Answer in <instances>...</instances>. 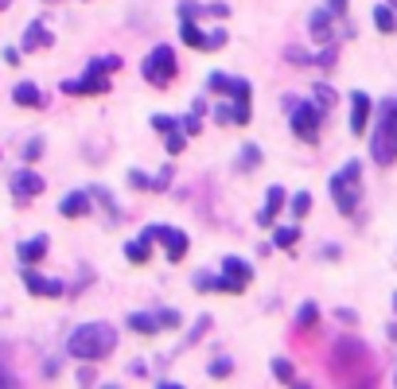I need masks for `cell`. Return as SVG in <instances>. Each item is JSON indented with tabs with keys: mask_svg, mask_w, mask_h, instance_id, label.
<instances>
[{
	"mask_svg": "<svg viewBox=\"0 0 397 389\" xmlns=\"http://www.w3.org/2000/svg\"><path fill=\"white\" fill-rule=\"evenodd\" d=\"M43 176L39 171H31V168H20L12 176V195L20 198V203H28V198H36V195H43Z\"/></svg>",
	"mask_w": 397,
	"mask_h": 389,
	"instance_id": "cell-12",
	"label": "cell"
},
{
	"mask_svg": "<svg viewBox=\"0 0 397 389\" xmlns=\"http://www.w3.org/2000/svg\"><path fill=\"white\" fill-rule=\"evenodd\" d=\"M47 250H51V238L36 234V238H28V242L16 245V257H20V265H39L47 257Z\"/></svg>",
	"mask_w": 397,
	"mask_h": 389,
	"instance_id": "cell-16",
	"label": "cell"
},
{
	"mask_svg": "<svg viewBox=\"0 0 397 389\" xmlns=\"http://www.w3.org/2000/svg\"><path fill=\"white\" fill-rule=\"evenodd\" d=\"M386 335H390V339H393V343H397V324H390V331H386Z\"/></svg>",
	"mask_w": 397,
	"mask_h": 389,
	"instance_id": "cell-49",
	"label": "cell"
},
{
	"mask_svg": "<svg viewBox=\"0 0 397 389\" xmlns=\"http://www.w3.org/2000/svg\"><path fill=\"white\" fill-rule=\"evenodd\" d=\"M179 129H184L187 137H198V132H203V113H195V110H191L184 121H179Z\"/></svg>",
	"mask_w": 397,
	"mask_h": 389,
	"instance_id": "cell-37",
	"label": "cell"
},
{
	"mask_svg": "<svg viewBox=\"0 0 397 389\" xmlns=\"http://www.w3.org/2000/svg\"><path fill=\"white\" fill-rule=\"evenodd\" d=\"M113 351H117V327L102 324V319L74 327L66 339V354H74L78 362H105Z\"/></svg>",
	"mask_w": 397,
	"mask_h": 389,
	"instance_id": "cell-1",
	"label": "cell"
},
{
	"mask_svg": "<svg viewBox=\"0 0 397 389\" xmlns=\"http://www.w3.org/2000/svg\"><path fill=\"white\" fill-rule=\"evenodd\" d=\"M238 168H242V171H258L261 168V148L253 144V140H245V144H242V152H238Z\"/></svg>",
	"mask_w": 397,
	"mask_h": 389,
	"instance_id": "cell-26",
	"label": "cell"
},
{
	"mask_svg": "<svg viewBox=\"0 0 397 389\" xmlns=\"http://www.w3.org/2000/svg\"><path fill=\"white\" fill-rule=\"evenodd\" d=\"M203 12H206V8H198L195 0H179V4H176V16H179V20H198Z\"/></svg>",
	"mask_w": 397,
	"mask_h": 389,
	"instance_id": "cell-35",
	"label": "cell"
},
{
	"mask_svg": "<svg viewBox=\"0 0 397 389\" xmlns=\"http://www.w3.org/2000/svg\"><path fill=\"white\" fill-rule=\"evenodd\" d=\"M206 16H214V20H226V16H230V4L214 0V4H206Z\"/></svg>",
	"mask_w": 397,
	"mask_h": 389,
	"instance_id": "cell-43",
	"label": "cell"
},
{
	"mask_svg": "<svg viewBox=\"0 0 397 389\" xmlns=\"http://www.w3.org/2000/svg\"><path fill=\"white\" fill-rule=\"evenodd\" d=\"M187 148V137H184V129H176V132H168V156H176V152H184Z\"/></svg>",
	"mask_w": 397,
	"mask_h": 389,
	"instance_id": "cell-40",
	"label": "cell"
},
{
	"mask_svg": "<svg viewBox=\"0 0 397 389\" xmlns=\"http://www.w3.org/2000/svg\"><path fill=\"white\" fill-rule=\"evenodd\" d=\"M171 176H176V168H160L156 176H144V171L132 168L129 171V187L132 191H164V187L171 183Z\"/></svg>",
	"mask_w": 397,
	"mask_h": 389,
	"instance_id": "cell-15",
	"label": "cell"
},
{
	"mask_svg": "<svg viewBox=\"0 0 397 389\" xmlns=\"http://www.w3.org/2000/svg\"><path fill=\"white\" fill-rule=\"evenodd\" d=\"M39 156H43V137H31L28 144H23V164H36Z\"/></svg>",
	"mask_w": 397,
	"mask_h": 389,
	"instance_id": "cell-38",
	"label": "cell"
},
{
	"mask_svg": "<svg viewBox=\"0 0 397 389\" xmlns=\"http://www.w3.org/2000/svg\"><path fill=\"white\" fill-rule=\"evenodd\" d=\"M327 8L335 16H346V8H351V0H327Z\"/></svg>",
	"mask_w": 397,
	"mask_h": 389,
	"instance_id": "cell-45",
	"label": "cell"
},
{
	"mask_svg": "<svg viewBox=\"0 0 397 389\" xmlns=\"http://www.w3.org/2000/svg\"><path fill=\"white\" fill-rule=\"evenodd\" d=\"M121 66H125V63H121V55H105V59H94V63H90V70H121Z\"/></svg>",
	"mask_w": 397,
	"mask_h": 389,
	"instance_id": "cell-39",
	"label": "cell"
},
{
	"mask_svg": "<svg viewBox=\"0 0 397 389\" xmlns=\"http://www.w3.org/2000/svg\"><path fill=\"white\" fill-rule=\"evenodd\" d=\"M206 90L218 94V97H230V102H242V105L253 102V86H250V82L234 78V74H226V70H211V74H206Z\"/></svg>",
	"mask_w": 397,
	"mask_h": 389,
	"instance_id": "cell-7",
	"label": "cell"
},
{
	"mask_svg": "<svg viewBox=\"0 0 397 389\" xmlns=\"http://www.w3.org/2000/svg\"><path fill=\"white\" fill-rule=\"evenodd\" d=\"M222 272L234 277L238 284H250V280H253V265L242 261V257H222Z\"/></svg>",
	"mask_w": 397,
	"mask_h": 389,
	"instance_id": "cell-23",
	"label": "cell"
},
{
	"mask_svg": "<svg viewBox=\"0 0 397 389\" xmlns=\"http://www.w3.org/2000/svg\"><path fill=\"white\" fill-rule=\"evenodd\" d=\"M327 191H331V203H335L339 214H354V206L362 198V160H346L327 179Z\"/></svg>",
	"mask_w": 397,
	"mask_h": 389,
	"instance_id": "cell-3",
	"label": "cell"
},
{
	"mask_svg": "<svg viewBox=\"0 0 397 389\" xmlns=\"http://www.w3.org/2000/svg\"><path fill=\"white\" fill-rule=\"evenodd\" d=\"M94 378H97V374H94V362H82V370H78V382H82V385H94Z\"/></svg>",
	"mask_w": 397,
	"mask_h": 389,
	"instance_id": "cell-44",
	"label": "cell"
},
{
	"mask_svg": "<svg viewBox=\"0 0 397 389\" xmlns=\"http://www.w3.org/2000/svg\"><path fill=\"white\" fill-rule=\"evenodd\" d=\"M370 113H374L370 94H366V90H354V94H351V132H354V137H366Z\"/></svg>",
	"mask_w": 397,
	"mask_h": 389,
	"instance_id": "cell-13",
	"label": "cell"
},
{
	"mask_svg": "<svg viewBox=\"0 0 397 389\" xmlns=\"http://www.w3.org/2000/svg\"><path fill=\"white\" fill-rule=\"evenodd\" d=\"M335 319H343V324H359V316H354L351 308H339V311H335Z\"/></svg>",
	"mask_w": 397,
	"mask_h": 389,
	"instance_id": "cell-46",
	"label": "cell"
},
{
	"mask_svg": "<svg viewBox=\"0 0 397 389\" xmlns=\"http://www.w3.org/2000/svg\"><path fill=\"white\" fill-rule=\"evenodd\" d=\"M393 311H397V292H393Z\"/></svg>",
	"mask_w": 397,
	"mask_h": 389,
	"instance_id": "cell-51",
	"label": "cell"
},
{
	"mask_svg": "<svg viewBox=\"0 0 397 389\" xmlns=\"http://www.w3.org/2000/svg\"><path fill=\"white\" fill-rule=\"evenodd\" d=\"M272 378H277L280 385H296V370L288 358H272Z\"/></svg>",
	"mask_w": 397,
	"mask_h": 389,
	"instance_id": "cell-28",
	"label": "cell"
},
{
	"mask_svg": "<svg viewBox=\"0 0 397 389\" xmlns=\"http://www.w3.org/2000/svg\"><path fill=\"white\" fill-rule=\"evenodd\" d=\"M331 20H335V12H331V8H316V12L308 16V31H312V43H319V47L335 43V28H331Z\"/></svg>",
	"mask_w": 397,
	"mask_h": 389,
	"instance_id": "cell-14",
	"label": "cell"
},
{
	"mask_svg": "<svg viewBox=\"0 0 397 389\" xmlns=\"http://www.w3.org/2000/svg\"><path fill=\"white\" fill-rule=\"evenodd\" d=\"M191 284H195V292H218V296H238L245 288V284H238L234 277H226V272H222V277H214V272H206V269L195 272Z\"/></svg>",
	"mask_w": 397,
	"mask_h": 389,
	"instance_id": "cell-10",
	"label": "cell"
},
{
	"mask_svg": "<svg viewBox=\"0 0 397 389\" xmlns=\"http://www.w3.org/2000/svg\"><path fill=\"white\" fill-rule=\"evenodd\" d=\"M4 385H16V378H12V374H4V370H0V389H4Z\"/></svg>",
	"mask_w": 397,
	"mask_h": 389,
	"instance_id": "cell-48",
	"label": "cell"
},
{
	"mask_svg": "<svg viewBox=\"0 0 397 389\" xmlns=\"http://www.w3.org/2000/svg\"><path fill=\"white\" fill-rule=\"evenodd\" d=\"M156 319H160V331H176V327H184V316H179L176 308H160V311H156Z\"/></svg>",
	"mask_w": 397,
	"mask_h": 389,
	"instance_id": "cell-32",
	"label": "cell"
},
{
	"mask_svg": "<svg viewBox=\"0 0 397 389\" xmlns=\"http://www.w3.org/2000/svg\"><path fill=\"white\" fill-rule=\"evenodd\" d=\"M90 211H94V195L90 191H70V195H63V203H59L63 218H86Z\"/></svg>",
	"mask_w": 397,
	"mask_h": 389,
	"instance_id": "cell-18",
	"label": "cell"
},
{
	"mask_svg": "<svg viewBox=\"0 0 397 389\" xmlns=\"http://www.w3.org/2000/svg\"><path fill=\"white\" fill-rule=\"evenodd\" d=\"M331 374L339 382H362L370 374V351L359 339H339L335 343V358H331Z\"/></svg>",
	"mask_w": 397,
	"mask_h": 389,
	"instance_id": "cell-4",
	"label": "cell"
},
{
	"mask_svg": "<svg viewBox=\"0 0 397 389\" xmlns=\"http://www.w3.org/2000/svg\"><path fill=\"white\" fill-rule=\"evenodd\" d=\"M386 4H393V8H397V0H386Z\"/></svg>",
	"mask_w": 397,
	"mask_h": 389,
	"instance_id": "cell-52",
	"label": "cell"
},
{
	"mask_svg": "<svg viewBox=\"0 0 397 389\" xmlns=\"http://www.w3.org/2000/svg\"><path fill=\"white\" fill-rule=\"evenodd\" d=\"M206 374H211V378H230V374H234V358H226V354H218V358H211V366H206Z\"/></svg>",
	"mask_w": 397,
	"mask_h": 389,
	"instance_id": "cell-31",
	"label": "cell"
},
{
	"mask_svg": "<svg viewBox=\"0 0 397 389\" xmlns=\"http://www.w3.org/2000/svg\"><path fill=\"white\" fill-rule=\"evenodd\" d=\"M55 43V36H51V28H47L43 20H31L28 23V31H23V51H39V47H51Z\"/></svg>",
	"mask_w": 397,
	"mask_h": 389,
	"instance_id": "cell-19",
	"label": "cell"
},
{
	"mask_svg": "<svg viewBox=\"0 0 397 389\" xmlns=\"http://www.w3.org/2000/svg\"><path fill=\"white\" fill-rule=\"evenodd\" d=\"M179 39H184L187 47H195V51H211V43H206V36L195 28V20H179Z\"/></svg>",
	"mask_w": 397,
	"mask_h": 389,
	"instance_id": "cell-24",
	"label": "cell"
},
{
	"mask_svg": "<svg viewBox=\"0 0 397 389\" xmlns=\"http://www.w3.org/2000/svg\"><path fill=\"white\" fill-rule=\"evenodd\" d=\"M90 195L97 198V203L105 206V211H110V218H121V211H117V203H113L110 198V191H105V187H90Z\"/></svg>",
	"mask_w": 397,
	"mask_h": 389,
	"instance_id": "cell-36",
	"label": "cell"
},
{
	"mask_svg": "<svg viewBox=\"0 0 397 389\" xmlns=\"http://www.w3.org/2000/svg\"><path fill=\"white\" fill-rule=\"evenodd\" d=\"M211 324H214V319H211V316H198V319H195V327H191V331H187L184 346H195V343H198V339H203V335H206V331H211Z\"/></svg>",
	"mask_w": 397,
	"mask_h": 389,
	"instance_id": "cell-33",
	"label": "cell"
},
{
	"mask_svg": "<svg viewBox=\"0 0 397 389\" xmlns=\"http://www.w3.org/2000/svg\"><path fill=\"white\" fill-rule=\"evenodd\" d=\"M300 242V226H272V245L277 250H292Z\"/></svg>",
	"mask_w": 397,
	"mask_h": 389,
	"instance_id": "cell-27",
	"label": "cell"
},
{
	"mask_svg": "<svg viewBox=\"0 0 397 389\" xmlns=\"http://www.w3.org/2000/svg\"><path fill=\"white\" fill-rule=\"evenodd\" d=\"M288 206H292V214H296V218H304V214L312 211V195H308V191H296L292 198H288Z\"/></svg>",
	"mask_w": 397,
	"mask_h": 389,
	"instance_id": "cell-34",
	"label": "cell"
},
{
	"mask_svg": "<svg viewBox=\"0 0 397 389\" xmlns=\"http://www.w3.org/2000/svg\"><path fill=\"white\" fill-rule=\"evenodd\" d=\"M370 160L378 168L397 164V97H386L378 105V121H374V132H370Z\"/></svg>",
	"mask_w": 397,
	"mask_h": 389,
	"instance_id": "cell-2",
	"label": "cell"
},
{
	"mask_svg": "<svg viewBox=\"0 0 397 389\" xmlns=\"http://www.w3.org/2000/svg\"><path fill=\"white\" fill-rule=\"evenodd\" d=\"M63 94H70V97H78V94H110V78H105L102 70H90L86 66V74L82 78H74V82H63Z\"/></svg>",
	"mask_w": 397,
	"mask_h": 389,
	"instance_id": "cell-11",
	"label": "cell"
},
{
	"mask_svg": "<svg viewBox=\"0 0 397 389\" xmlns=\"http://www.w3.org/2000/svg\"><path fill=\"white\" fill-rule=\"evenodd\" d=\"M12 102L23 105V110H43L47 97H43V90H39L36 82H20V86L12 90Z\"/></svg>",
	"mask_w": 397,
	"mask_h": 389,
	"instance_id": "cell-20",
	"label": "cell"
},
{
	"mask_svg": "<svg viewBox=\"0 0 397 389\" xmlns=\"http://www.w3.org/2000/svg\"><path fill=\"white\" fill-rule=\"evenodd\" d=\"M4 63L16 66V63H20V51H16V47H8V51H4Z\"/></svg>",
	"mask_w": 397,
	"mask_h": 389,
	"instance_id": "cell-47",
	"label": "cell"
},
{
	"mask_svg": "<svg viewBox=\"0 0 397 389\" xmlns=\"http://www.w3.org/2000/svg\"><path fill=\"white\" fill-rule=\"evenodd\" d=\"M312 97H316V105H319V110H324V113H327L331 105L339 102V94H335V90H331V86H327V82H319V86L312 90Z\"/></svg>",
	"mask_w": 397,
	"mask_h": 389,
	"instance_id": "cell-30",
	"label": "cell"
},
{
	"mask_svg": "<svg viewBox=\"0 0 397 389\" xmlns=\"http://www.w3.org/2000/svg\"><path fill=\"white\" fill-rule=\"evenodd\" d=\"M152 129H156V132H176L179 121H176V117H164V113H156V117H152Z\"/></svg>",
	"mask_w": 397,
	"mask_h": 389,
	"instance_id": "cell-41",
	"label": "cell"
},
{
	"mask_svg": "<svg viewBox=\"0 0 397 389\" xmlns=\"http://www.w3.org/2000/svg\"><path fill=\"white\" fill-rule=\"evenodd\" d=\"M288 121H292V132L304 140V144H316L319 129H324V110L316 102H296V97H285Z\"/></svg>",
	"mask_w": 397,
	"mask_h": 389,
	"instance_id": "cell-5",
	"label": "cell"
},
{
	"mask_svg": "<svg viewBox=\"0 0 397 389\" xmlns=\"http://www.w3.org/2000/svg\"><path fill=\"white\" fill-rule=\"evenodd\" d=\"M4 8H8V0H0V12H4Z\"/></svg>",
	"mask_w": 397,
	"mask_h": 389,
	"instance_id": "cell-50",
	"label": "cell"
},
{
	"mask_svg": "<svg viewBox=\"0 0 397 389\" xmlns=\"http://www.w3.org/2000/svg\"><path fill=\"white\" fill-rule=\"evenodd\" d=\"M226 39H230L226 31H222V28H214L211 36H206V43H211V51H222V47H226Z\"/></svg>",
	"mask_w": 397,
	"mask_h": 389,
	"instance_id": "cell-42",
	"label": "cell"
},
{
	"mask_svg": "<svg viewBox=\"0 0 397 389\" xmlns=\"http://www.w3.org/2000/svg\"><path fill=\"white\" fill-rule=\"evenodd\" d=\"M125 324L137 331V335H160V319H156V311H132Z\"/></svg>",
	"mask_w": 397,
	"mask_h": 389,
	"instance_id": "cell-22",
	"label": "cell"
},
{
	"mask_svg": "<svg viewBox=\"0 0 397 389\" xmlns=\"http://www.w3.org/2000/svg\"><path fill=\"white\" fill-rule=\"evenodd\" d=\"M374 28L382 31V36L397 31V8H393V4H378V8H374Z\"/></svg>",
	"mask_w": 397,
	"mask_h": 389,
	"instance_id": "cell-25",
	"label": "cell"
},
{
	"mask_svg": "<svg viewBox=\"0 0 397 389\" xmlns=\"http://www.w3.org/2000/svg\"><path fill=\"white\" fill-rule=\"evenodd\" d=\"M140 74H144V82L156 90L171 86V78H176V51H171V43H156L152 51L144 55V63H140Z\"/></svg>",
	"mask_w": 397,
	"mask_h": 389,
	"instance_id": "cell-6",
	"label": "cell"
},
{
	"mask_svg": "<svg viewBox=\"0 0 397 389\" xmlns=\"http://www.w3.org/2000/svg\"><path fill=\"white\" fill-rule=\"evenodd\" d=\"M152 238H144V234H140L137 238V242H129L125 245V257H129V265H148V261H152Z\"/></svg>",
	"mask_w": 397,
	"mask_h": 389,
	"instance_id": "cell-21",
	"label": "cell"
},
{
	"mask_svg": "<svg viewBox=\"0 0 397 389\" xmlns=\"http://www.w3.org/2000/svg\"><path fill=\"white\" fill-rule=\"evenodd\" d=\"M285 198H288V191L280 183H272L269 191H265V206L258 211V226H272V218L285 211Z\"/></svg>",
	"mask_w": 397,
	"mask_h": 389,
	"instance_id": "cell-17",
	"label": "cell"
},
{
	"mask_svg": "<svg viewBox=\"0 0 397 389\" xmlns=\"http://www.w3.org/2000/svg\"><path fill=\"white\" fill-rule=\"evenodd\" d=\"M23 288H28L31 296H47V300H55V296H66V284L55 277H39L36 265H23Z\"/></svg>",
	"mask_w": 397,
	"mask_h": 389,
	"instance_id": "cell-9",
	"label": "cell"
},
{
	"mask_svg": "<svg viewBox=\"0 0 397 389\" xmlns=\"http://www.w3.org/2000/svg\"><path fill=\"white\" fill-rule=\"evenodd\" d=\"M140 234L152 238V242H164V250H168V261H176V265L187 257V250H191V238H187L184 230H176V226H164V222H152V226H144Z\"/></svg>",
	"mask_w": 397,
	"mask_h": 389,
	"instance_id": "cell-8",
	"label": "cell"
},
{
	"mask_svg": "<svg viewBox=\"0 0 397 389\" xmlns=\"http://www.w3.org/2000/svg\"><path fill=\"white\" fill-rule=\"evenodd\" d=\"M316 319H319V308H316L312 300H304L300 308H296V324H300L304 331H312V327H316Z\"/></svg>",
	"mask_w": 397,
	"mask_h": 389,
	"instance_id": "cell-29",
	"label": "cell"
}]
</instances>
